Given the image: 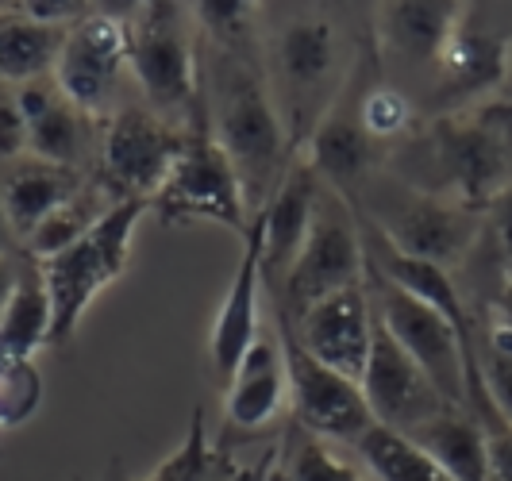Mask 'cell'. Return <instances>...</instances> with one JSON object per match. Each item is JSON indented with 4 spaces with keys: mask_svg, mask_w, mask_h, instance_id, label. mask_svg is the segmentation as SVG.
Returning <instances> with one entry per match:
<instances>
[{
    "mask_svg": "<svg viewBox=\"0 0 512 481\" xmlns=\"http://www.w3.org/2000/svg\"><path fill=\"white\" fill-rule=\"evenodd\" d=\"M201 93L208 127L243 185L247 212L255 216L293 162L258 47H212L208 70L201 62Z\"/></svg>",
    "mask_w": 512,
    "mask_h": 481,
    "instance_id": "cell-1",
    "label": "cell"
},
{
    "mask_svg": "<svg viewBox=\"0 0 512 481\" xmlns=\"http://www.w3.org/2000/svg\"><path fill=\"white\" fill-rule=\"evenodd\" d=\"M401 181L489 212L512 185V101H486L439 116L409 151Z\"/></svg>",
    "mask_w": 512,
    "mask_h": 481,
    "instance_id": "cell-2",
    "label": "cell"
},
{
    "mask_svg": "<svg viewBox=\"0 0 512 481\" xmlns=\"http://www.w3.org/2000/svg\"><path fill=\"white\" fill-rule=\"evenodd\" d=\"M359 54L362 47L359 51L347 47L343 27L324 12H293L274 31L270 62L262 58V66H266V81H270L293 158L305 151L308 135L343 93Z\"/></svg>",
    "mask_w": 512,
    "mask_h": 481,
    "instance_id": "cell-3",
    "label": "cell"
},
{
    "mask_svg": "<svg viewBox=\"0 0 512 481\" xmlns=\"http://www.w3.org/2000/svg\"><path fill=\"white\" fill-rule=\"evenodd\" d=\"M181 4H143L131 16V70L158 120L193 131L208 120L201 93V47Z\"/></svg>",
    "mask_w": 512,
    "mask_h": 481,
    "instance_id": "cell-4",
    "label": "cell"
},
{
    "mask_svg": "<svg viewBox=\"0 0 512 481\" xmlns=\"http://www.w3.org/2000/svg\"><path fill=\"white\" fill-rule=\"evenodd\" d=\"M351 204L397 251L439 270H455L482 239V212L436 193H420L405 181L370 178Z\"/></svg>",
    "mask_w": 512,
    "mask_h": 481,
    "instance_id": "cell-5",
    "label": "cell"
},
{
    "mask_svg": "<svg viewBox=\"0 0 512 481\" xmlns=\"http://www.w3.org/2000/svg\"><path fill=\"white\" fill-rule=\"evenodd\" d=\"M143 212L147 201H112L77 243L35 262L51 297V347H66L97 293L128 270L131 235Z\"/></svg>",
    "mask_w": 512,
    "mask_h": 481,
    "instance_id": "cell-6",
    "label": "cell"
},
{
    "mask_svg": "<svg viewBox=\"0 0 512 481\" xmlns=\"http://www.w3.org/2000/svg\"><path fill=\"white\" fill-rule=\"evenodd\" d=\"M366 297L374 316L382 320V328L393 335V343L432 378L439 393L455 408H470L474 416L486 412V393H482V374L470 362L462 347L459 331L439 316L432 304L416 301L401 285L378 274L366 262Z\"/></svg>",
    "mask_w": 512,
    "mask_h": 481,
    "instance_id": "cell-7",
    "label": "cell"
},
{
    "mask_svg": "<svg viewBox=\"0 0 512 481\" xmlns=\"http://www.w3.org/2000/svg\"><path fill=\"white\" fill-rule=\"evenodd\" d=\"M270 312H274V335H278V347H282L285 358V385H289L293 424L308 431V435H316V439L359 447L362 435L374 428V416L362 401V389L308 355L305 343L297 339L293 316L285 312L282 304L270 301Z\"/></svg>",
    "mask_w": 512,
    "mask_h": 481,
    "instance_id": "cell-8",
    "label": "cell"
},
{
    "mask_svg": "<svg viewBox=\"0 0 512 481\" xmlns=\"http://www.w3.org/2000/svg\"><path fill=\"white\" fill-rule=\"evenodd\" d=\"M362 278H366V251H362L359 212L347 197H339L335 189L324 185L312 208V224L301 243V254L285 274L282 293L270 301L282 304L289 316H301L308 304H316L328 293H339L347 285H359Z\"/></svg>",
    "mask_w": 512,
    "mask_h": 481,
    "instance_id": "cell-9",
    "label": "cell"
},
{
    "mask_svg": "<svg viewBox=\"0 0 512 481\" xmlns=\"http://www.w3.org/2000/svg\"><path fill=\"white\" fill-rule=\"evenodd\" d=\"M151 204L162 224H220L239 239L251 224L243 185L231 170L228 154L220 151L208 120L185 135L178 162L170 166Z\"/></svg>",
    "mask_w": 512,
    "mask_h": 481,
    "instance_id": "cell-10",
    "label": "cell"
},
{
    "mask_svg": "<svg viewBox=\"0 0 512 481\" xmlns=\"http://www.w3.org/2000/svg\"><path fill=\"white\" fill-rule=\"evenodd\" d=\"M185 135L158 120L151 108L124 104L116 108L97 135V189L108 201H154L170 166L178 162Z\"/></svg>",
    "mask_w": 512,
    "mask_h": 481,
    "instance_id": "cell-11",
    "label": "cell"
},
{
    "mask_svg": "<svg viewBox=\"0 0 512 481\" xmlns=\"http://www.w3.org/2000/svg\"><path fill=\"white\" fill-rule=\"evenodd\" d=\"M131 66V31L124 16L112 12H89L77 20L54 62V85L77 112L89 120L108 116L112 97L120 89V77Z\"/></svg>",
    "mask_w": 512,
    "mask_h": 481,
    "instance_id": "cell-12",
    "label": "cell"
},
{
    "mask_svg": "<svg viewBox=\"0 0 512 481\" xmlns=\"http://www.w3.org/2000/svg\"><path fill=\"white\" fill-rule=\"evenodd\" d=\"M359 389L370 416H374V424L401 431V435H409L420 424H428L432 416H439L443 408H451V401L432 385V378L393 343V335L382 328L378 316H374L370 358H366Z\"/></svg>",
    "mask_w": 512,
    "mask_h": 481,
    "instance_id": "cell-13",
    "label": "cell"
},
{
    "mask_svg": "<svg viewBox=\"0 0 512 481\" xmlns=\"http://www.w3.org/2000/svg\"><path fill=\"white\" fill-rule=\"evenodd\" d=\"M293 328L316 362H324L339 378L359 385L366 358H370V335H374L366 278L359 285H347L339 293H328L316 304H308L301 316H293Z\"/></svg>",
    "mask_w": 512,
    "mask_h": 481,
    "instance_id": "cell-14",
    "label": "cell"
},
{
    "mask_svg": "<svg viewBox=\"0 0 512 481\" xmlns=\"http://www.w3.org/2000/svg\"><path fill=\"white\" fill-rule=\"evenodd\" d=\"M258 335H262V216L255 212L243 231V251L228 281V293L208 331V362L220 389L231 381L243 355L255 347Z\"/></svg>",
    "mask_w": 512,
    "mask_h": 481,
    "instance_id": "cell-15",
    "label": "cell"
},
{
    "mask_svg": "<svg viewBox=\"0 0 512 481\" xmlns=\"http://www.w3.org/2000/svg\"><path fill=\"white\" fill-rule=\"evenodd\" d=\"M320 189H324V181L316 178V170L305 158H293L285 166L282 181L274 185L270 201L258 208V216H262V285H266V297L282 293L285 274L297 262L301 243L308 235Z\"/></svg>",
    "mask_w": 512,
    "mask_h": 481,
    "instance_id": "cell-16",
    "label": "cell"
},
{
    "mask_svg": "<svg viewBox=\"0 0 512 481\" xmlns=\"http://www.w3.org/2000/svg\"><path fill=\"white\" fill-rule=\"evenodd\" d=\"M436 74L443 101L466 104V108L486 104L489 93L509 74V43L486 24L478 8L462 4V16L443 47Z\"/></svg>",
    "mask_w": 512,
    "mask_h": 481,
    "instance_id": "cell-17",
    "label": "cell"
},
{
    "mask_svg": "<svg viewBox=\"0 0 512 481\" xmlns=\"http://www.w3.org/2000/svg\"><path fill=\"white\" fill-rule=\"evenodd\" d=\"M285 405H289L285 358L274 328H266L224 385V428H235V435H255L270 428Z\"/></svg>",
    "mask_w": 512,
    "mask_h": 481,
    "instance_id": "cell-18",
    "label": "cell"
},
{
    "mask_svg": "<svg viewBox=\"0 0 512 481\" xmlns=\"http://www.w3.org/2000/svg\"><path fill=\"white\" fill-rule=\"evenodd\" d=\"M16 104L27 127V154L51 166L81 170L89 143H93V131H89L93 120L58 93L54 77L16 85Z\"/></svg>",
    "mask_w": 512,
    "mask_h": 481,
    "instance_id": "cell-19",
    "label": "cell"
},
{
    "mask_svg": "<svg viewBox=\"0 0 512 481\" xmlns=\"http://www.w3.org/2000/svg\"><path fill=\"white\" fill-rule=\"evenodd\" d=\"M85 189L81 170H66V166H51V162H39V158H16L8 166V174L0 181V204H4V216H8V228L16 235L20 251L24 243L35 235V228L54 216L62 204H70Z\"/></svg>",
    "mask_w": 512,
    "mask_h": 481,
    "instance_id": "cell-20",
    "label": "cell"
},
{
    "mask_svg": "<svg viewBox=\"0 0 512 481\" xmlns=\"http://www.w3.org/2000/svg\"><path fill=\"white\" fill-rule=\"evenodd\" d=\"M459 16L462 4H382L374 12V47L436 70Z\"/></svg>",
    "mask_w": 512,
    "mask_h": 481,
    "instance_id": "cell-21",
    "label": "cell"
},
{
    "mask_svg": "<svg viewBox=\"0 0 512 481\" xmlns=\"http://www.w3.org/2000/svg\"><path fill=\"white\" fill-rule=\"evenodd\" d=\"M409 439L424 447L455 481H493L486 431L470 408H443L428 424L409 431Z\"/></svg>",
    "mask_w": 512,
    "mask_h": 481,
    "instance_id": "cell-22",
    "label": "cell"
},
{
    "mask_svg": "<svg viewBox=\"0 0 512 481\" xmlns=\"http://www.w3.org/2000/svg\"><path fill=\"white\" fill-rule=\"evenodd\" d=\"M266 481H374V478L362 466V458L355 455V447L316 439V435L301 431L297 424H289L285 443L278 447V455L270 458Z\"/></svg>",
    "mask_w": 512,
    "mask_h": 481,
    "instance_id": "cell-23",
    "label": "cell"
},
{
    "mask_svg": "<svg viewBox=\"0 0 512 481\" xmlns=\"http://www.w3.org/2000/svg\"><path fill=\"white\" fill-rule=\"evenodd\" d=\"M39 347H51V297L35 258H20L16 289L0 312V358H35Z\"/></svg>",
    "mask_w": 512,
    "mask_h": 481,
    "instance_id": "cell-24",
    "label": "cell"
},
{
    "mask_svg": "<svg viewBox=\"0 0 512 481\" xmlns=\"http://www.w3.org/2000/svg\"><path fill=\"white\" fill-rule=\"evenodd\" d=\"M70 27H51L39 24L16 12H0V85H27L39 77L54 74V62L62 51Z\"/></svg>",
    "mask_w": 512,
    "mask_h": 481,
    "instance_id": "cell-25",
    "label": "cell"
},
{
    "mask_svg": "<svg viewBox=\"0 0 512 481\" xmlns=\"http://www.w3.org/2000/svg\"><path fill=\"white\" fill-rule=\"evenodd\" d=\"M362 466L374 481H455L424 447H416L409 435L389 431L382 424L366 431L355 447Z\"/></svg>",
    "mask_w": 512,
    "mask_h": 481,
    "instance_id": "cell-26",
    "label": "cell"
},
{
    "mask_svg": "<svg viewBox=\"0 0 512 481\" xmlns=\"http://www.w3.org/2000/svg\"><path fill=\"white\" fill-rule=\"evenodd\" d=\"M108 204L112 201L104 197L97 185H93V189H81L74 201L62 204L54 216H47V220L35 228V235L24 243V254L39 262V258H51V254L66 251L70 243H77L85 231L101 220V212L108 208Z\"/></svg>",
    "mask_w": 512,
    "mask_h": 481,
    "instance_id": "cell-27",
    "label": "cell"
},
{
    "mask_svg": "<svg viewBox=\"0 0 512 481\" xmlns=\"http://www.w3.org/2000/svg\"><path fill=\"white\" fill-rule=\"evenodd\" d=\"M478 366L486 405L512 424V328L501 316L489 320L486 343H478Z\"/></svg>",
    "mask_w": 512,
    "mask_h": 481,
    "instance_id": "cell-28",
    "label": "cell"
},
{
    "mask_svg": "<svg viewBox=\"0 0 512 481\" xmlns=\"http://www.w3.org/2000/svg\"><path fill=\"white\" fill-rule=\"evenodd\" d=\"M43 405V374L31 358H0V428H20Z\"/></svg>",
    "mask_w": 512,
    "mask_h": 481,
    "instance_id": "cell-29",
    "label": "cell"
},
{
    "mask_svg": "<svg viewBox=\"0 0 512 481\" xmlns=\"http://www.w3.org/2000/svg\"><path fill=\"white\" fill-rule=\"evenodd\" d=\"M362 127H366V135L385 147L389 139H397L401 131H409L412 124V108L405 101V93H397V89H389L382 85L378 77H370V85L362 89Z\"/></svg>",
    "mask_w": 512,
    "mask_h": 481,
    "instance_id": "cell-30",
    "label": "cell"
},
{
    "mask_svg": "<svg viewBox=\"0 0 512 481\" xmlns=\"http://www.w3.org/2000/svg\"><path fill=\"white\" fill-rule=\"evenodd\" d=\"M478 424H482V431H486L493 481H512V424L509 420H501L493 408L478 412Z\"/></svg>",
    "mask_w": 512,
    "mask_h": 481,
    "instance_id": "cell-31",
    "label": "cell"
},
{
    "mask_svg": "<svg viewBox=\"0 0 512 481\" xmlns=\"http://www.w3.org/2000/svg\"><path fill=\"white\" fill-rule=\"evenodd\" d=\"M489 220H493V235L501 243V254H505V266L512 262V185L489 204Z\"/></svg>",
    "mask_w": 512,
    "mask_h": 481,
    "instance_id": "cell-32",
    "label": "cell"
},
{
    "mask_svg": "<svg viewBox=\"0 0 512 481\" xmlns=\"http://www.w3.org/2000/svg\"><path fill=\"white\" fill-rule=\"evenodd\" d=\"M20 258H24V254H0V312H4V304H8L12 289H16V278H20Z\"/></svg>",
    "mask_w": 512,
    "mask_h": 481,
    "instance_id": "cell-33",
    "label": "cell"
},
{
    "mask_svg": "<svg viewBox=\"0 0 512 481\" xmlns=\"http://www.w3.org/2000/svg\"><path fill=\"white\" fill-rule=\"evenodd\" d=\"M497 316L512 328V262L505 266V289H501V301H497Z\"/></svg>",
    "mask_w": 512,
    "mask_h": 481,
    "instance_id": "cell-34",
    "label": "cell"
},
{
    "mask_svg": "<svg viewBox=\"0 0 512 481\" xmlns=\"http://www.w3.org/2000/svg\"><path fill=\"white\" fill-rule=\"evenodd\" d=\"M0 254H24L20 251V243H16V235H12V228H8L4 204H0Z\"/></svg>",
    "mask_w": 512,
    "mask_h": 481,
    "instance_id": "cell-35",
    "label": "cell"
}]
</instances>
